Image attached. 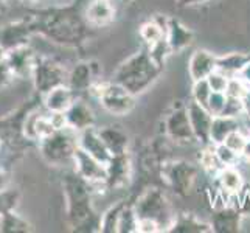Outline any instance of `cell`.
Listing matches in <instances>:
<instances>
[{"label":"cell","instance_id":"obj_1","mask_svg":"<svg viewBox=\"0 0 250 233\" xmlns=\"http://www.w3.org/2000/svg\"><path fill=\"white\" fill-rule=\"evenodd\" d=\"M83 0L72 5L47 8L31 13L34 34L48 39L53 44L68 48H80L90 38V25L81 11Z\"/></svg>","mask_w":250,"mask_h":233},{"label":"cell","instance_id":"obj_2","mask_svg":"<svg viewBox=\"0 0 250 233\" xmlns=\"http://www.w3.org/2000/svg\"><path fill=\"white\" fill-rule=\"evenodd\" d=\"M67 226L72 232H100L101 214L95 212L92 196L95 188L76 172L62 179Z\"/></svg>","mask_w":250,"mask_h":233},{"label":"cell","instance_id":"obj_3","mask_svg":"<svg viewBox=\"0 0 250 233\" xmlns=\"http://www.w3.org/2000/svg\"><path fill=\"white\" fill-rule=\"evenodd\" d=\"M162 72L163 67L154 61L148 47H145L118 65L114 81L137 97L148 90L159 80Z\"/></svg>","mask_w":250,"mask_h":233},{"label":"cell","instance_id":"obj_4","mask_svg":"<svg viewBox=\"0 0 250 233\" xmlns=\"http://www.w3.org/2000/svg\"><path fill=\"white\" fill-rule=\"evenodd\" d=\"M76 149H78V132L68 126L58 129L56 132L39 142L41 157L51 167L73 165Z\"/></svg>","mask_w":250,"mask_h":233},{"label":"cell","instance_id":"obj_5","mask_svg":"<svg viewBox=\"0 0 250 233\" xmlns=\"http://www.w3.org/2000/svg\"><path fill=\"white\" fill-rule=\"evenodd\" d=\"M134 209L139 219L148 218L159 222L162 232H168L176 218L167 194L159 188L145 190L139 196V199L134 202Z\"/></svg>","mask_w":250,"mask_h":233},{"label":"cell","instance_id":"obj_6","mask_svg":"<svg viewBox=\"0 0 250 233\" xmlns=\"http://www.w3.org/2000/svg\"><path fill=\"white\" fill-rule=\"evenodd\" d=\"M90 93L110 115L123 117L135 107V95L126 90L123 85H120L114 80L95 83Z\"/></svg>","mask_w":250,"mask_h":233},{"label":"cell","instance_id":"obj_7","mask_svg":"<svg viewBox=\"0 0 250 233\" xmlns=\"http://www.w3.org/2000/svg\"><path fill=\"white\" fill-rule=\"evenodd\" d=\"M67 80L68 70L61 63L56 61L55 58L38 55L31 73L33 87L38 95L42 97V95H45L51 89L58 87V85L67 84Z\"/></svg>","mask_w":250,"mask_h":233},{"label":"cell","instance_id":"obj_8","mask_svg":"<svg viewBox=\"0 0 250 233\" xmlns=\"http://www.w3.org/2000/svg\"><path fill=\"white\" fill-rule=\"evenodd\" d=\"M162 176L167 185L177 196H188L193 190L197 176V167L187 160H172L167 162L162 167Z\"/></svg>","mask_w":250,"mask_h":233},{"label":"cell","instance_id":"obj_9","mask_svg":"<svg viewBox=\"0 0 250 233\" xmlns=\"http://www.w3.org/2000/svg\"><path fill=\"white\" fill-rule=\"evenodd\" d=\"M163 127H165L167 137L172 142L185 145L196 142L191 123H189L188 109L184 105L172 107V110L167 115L165 122H163Z\"/></svg>","mask_w":250,"mask_h":233},{"label":"cell","instance_id":"obj_10","mask_svg":"<svg viewBox=\"0 0 250 233\" xmlns=\"http://www.w3.org/2000/svg\"><path fill=\"white\" fill-rule=\"evenodd\" d=\"M33 36H36V34H34L33 22L28 14L23 16L19 21L8 22L0 28V45L6 51H10L17 47L28 45V42Z\"/></svg>","mask_w":250,"mask_h":233},{"label":"cell","instance_id":"obj_11","mask_svg":"<svg viewBox=\"0 0 250 233\" xmlns=\"http://www.w3.org/2000/svg\"><path fill=\"white\" fill-rule=\"evenodd\" d=\"M73 167H75L76 174H80L83 179L87 180L89 184H92L93 188H98V187L106 188V177H107L106 165L95 157H92L90 154L81 149L80 146L75 152Z\"/></svg>","mask_w":250,"mask_h":233},{"label":"cell","instance_id":"obj_12","mask_svg":"<svg viewBox=\"0 0 250 233\" xmlns=\"http://www.w3.org/2000/svg\"><path fill=\"white\" fill-rule=\"evenodd\" d=\"M101 67L97 61H81L68 72L67 85L76 95L90 92L95 83L100 81Z\"/></svg>","mask_w":250,"mask_h":233},{"label":"cell","instance_id":"obj_13","mask_svg":"<svg viewBox=\"0 0 250 233\" xmlns=\"http://www.w3.org/2000/svg\"><path fill=\"white\" fill-rule=\"evenodd\" d=\"M107 177H106V190H122L129 182L132 176V162L129 152L112 155L106 165Z\"/></svg>","mask_w":250,"mask_h":233},{"label":"cell","instance_id":"obj_14","mask_svg":"<svg viewBox=\"0 0 250 233\" xmlns=\"http://www.w3.org/2000/svg\"><path fill=\"white\" fill-rule=\"evenodd\" d=\"M187 109H188L189 123H191L196 142H199L204 146L211 145L210 143V129H211V123H213V115L210 114V110L196 101H191L189 105H187Z\"/></svg>","mask_w":250,"mask_h":233},{"label":"cell","instance_id":"obj_15","mask_svg":"<svg viewBox=\"0 0 250 233\" xmlns=\"http://www.w3.org/2000/svg\"><path fill=\"white\" fill-rule=\"evenodd\" d=\"M243 210L233 205H222L214 209L211 214V230L216 233H236L241 230Z\"/></svg>","mask_w":250,"mask_h":233},{"label":"cell","instance_id":"obj_16","mask_svg":"<svg viewBox=\"0 0 250 233\" xmlns=\"http://www.w3.org/2000/svg\"><path fill=\"white\" fill-rule=\"evenodd\" d=\"M36 58H38V53L30 47V44L6 51V56H5L8 64H10V67L13 68V72L16 73L17 80L31 78Z\"/></svg>","mask_w":250,"mask_h":233},{"label":"cell","instance_id":"obj_17","mask_svg":"<svg viewBox=\"0 0 250 233\" xmlns=\"http://www.w3.org/2000/svg\"><path fill=\"white\" fill-rule=\"evenodd\" d=\"M78 146L104 165H107V162L112 157L110 151L107 149V146L103 142L98 129H95V126L78 132Z\"/></svg>","mask_w":250,"mask_h":233},{"label":"cell","instance_id":"obj_18","mask_svg":"<svg viewBox=\"0 0 250 233\" xmlns=\"http://www.w3.org/2000/svg\"><path fill=\"white\" fill-rule=\"evenodd\" d=\"M216 70V55L208 50H194L188 59V73L193 81L207 80Z\"/></svg>","mask_w":250,"mask_h":233},{"label":"cell","instance_id":"obj_19","mask_svg":"<svg viewBox=\"0 0 250 233\" xmlns=\"http://www.w3.org/2000/svg\"><path fill=\"white\" fill-rule=\"evenodd\" d=\"M167 42L172 53H180L194 41V33L176 17H169L167 23Z\"/></svg>","mask_w":250,"mask_h":233},{"label":"cell","instance_id":"obj_20","mask_svg":"<svg viewBox=\"0 0 250 233\" xmlns=\"http://www.w3.org/2000/svg\"><path fill=\"white\" fill-rule=\"evenodd\" d=\"M76 100V93L67 84L58 85L42 95V106L53 114H65Z\"/></svg>","mask_w":250,"mask_h":233},{"label":"cell","instance_id":"obj_21","mask_svg":"<svg viewBox=\"0 0 250 233\" xmlns=\"http://www.w3.org/2000/svg\"><path fill=\"white\" fill-rule=\"evenodd\" d=\"M84 16L92 28H101L114 21L115 6L112 0H90L84 10Z\"/></svg>","mask_w":250,"mask_h":233},{"label":"cell","instance_id":"obj_22","mask_svg":"<svg viewBox=\"0 0 250 233\" xmlns=\"http://www.w3.org/2000/svg\"><path fill=\"white\" fill-rule=\"evenodd\" d=\"M65 123L73 131L81 132L84 129L95 126V114L85 101L76 98L73 105L65 112Z\"/></svg>","mask_w":250,"mask_h":233},{"label":"cell","instance_id":"obj_23","mask_svg":"<svg viewBox=\"0 0 250 233\" xmlns=\"http://www.w3.org/2000/svg\"><path fill=\"white\" fill-rule=\"evenodd\" d=\"M98 132L101 135L103 142L107 146V149L110 151L112 155H118V154H125L129 149V135L126 131H123L122 127L118 126H103L98 129Z\"/></svg>","mask_w":250,"mask_h":233},{"label":"cell","instance_id":"obj_24","mask_svg":"<svg viewBox=\"0 0 250 233\" xmlns=\"http://www.w3.org/2000/svg\"><path fill=\"white\" fill-rule=\"evenodd\" d=\"M171 233H210L211 230V224L201 221L199 218H196L194 214H177L174 218V222L169 227Z\"/></svg>","mask_w":250,"mask_h":233},{"label":"cell","instance_id":"obj_25","mask_svg":"<svg viewBox=\"0 0 250 233\" xmlns=\"http://www.w3.org/2000/svg\"><path fill=\"white\" fill-rule=\"evenodd\" d=\"M239 126H241L239 118L224 117V115L213 117V123H211V129H210V143L211 145L224 143L231 132L238 131Z\"/></svg>","mask_w":250,"mask_h":233},{"label":"cell","instance_id":"obj_26","mask_svg":"<svg viewBox=\"0 0 250 233\" xmlns=\"http://www.w3.org/2000/svg\"><path fill=\"white\" fill-rule=\"evenodd\" d=\"M250 61V53H227L216 56V70L226 73L229 78L238 76Z\"/></svg>","mask_w":250,"mask_h":233},{"label":"cell","instance_id":"obj_27","mask_svg":"<svg viewBox=\"0 0 250 233\" xmlns=\"http://www.w3.org/2000/svg\"><path fill=\"white\" fill-rule=\"evenodd\" d=\"M218 184L222 193L227 196H236L244 187V179L236 167H224L216 176Z\"/></svg>","mask_w":250,"mask_h":233},{"label":"cell","instance_id":"obj_28","mask_svg":"<svg viewBox=\"0 0 250 233\" xmlns=\"http://www.w3.org/2000/svg\"><path fill=\"white\" fill-rule=\"evenodd\" d=\"M33 230L31 224L16 210L0 214V233H31Z\"/></svg>","mask_w":250,"mask_h":233},{"label":"cell","instance_id":"obj_29","mask_svg":"<svg viewBox=\"0 0 250 233\" xmlns=\"http://www.w3.org/2000/svg\"><path fill=\"white\" fill-rule=\"evenodd\" d=\"M126 205V201H120L118 204L109 207L100 218V232L103 233H118V222L122 212Z\"/></svg>","mask_w":250,"mask_h":233},{"label":"cell","instance_id":"obj_30","mask_svg":"<svg viewBox=\"0 0 250 233\" xmlns=\"http://www.w3.org/2000/svg\"><path fill=\"white\" fill-rule=\"evenodd\" d=\"M168 23V22H167ZM167 23H159L156 19L145 22L140 27V38L143 39L146 47L154 45L156 42L162 41L167 36Z\"/></svg>","mask_w":250,"mask_h":233},{"label":"cell","instance_id":"obj_31","mask_svg":"<svg viewBox=\"0 0 250 233\" xmlns=\"http://www.w3.org/2000/svg\"><path fill=\"white\" fill-rule=\"evenodd\" d=\"M137 229H139V216L135 213L134 204L126 202L122 216H120L118 233H137Z\"/></svg>","mask_w":250,"mask_h":233},{"label":"cell","instance_id":"obj_32","mask_svg":"<svg viewBox=\"0 0 250 233\" xmlns=\"http://www.w3.org/2000/svg\"><path fill=\"white\" fill-rule=\"evenodd\" d=\"M199 162H201V167L207 171V172H210V174H213L214 177H216L219 174V171L224 168L218 157H216V154H214V149H213V145H207L205 146V149L201 152L199 155Z\"/></svg>","mask_w":250,"mask_h":233},{"label":"cell","instance_id":"obj_33","mask_svg":"<svg viewBox=\"0 0 250 233\" xmlns=\"http://www.w3.org/2000/svg\"><path fill=\"white\" fill-rule=\"evenodd\" d=\"M213 149H214V154H216V157L222 167H236L238 165L241 154L233 151L226 143L213 145Z\"/></svg>","mask_w":250,"mask_h":233},{"label":"cell","instance_id":"obj_34","mask_svg":"<svg viewBox=\"0 0 250 233\" xmlns=\"http://www.w3.org/2000/svg\"><path fill=\"white\" fill-rule=\"evenodd\" d=\"M21 193L16 188H6L3 191H0V214H3L10 210H16L19 205Z\"/></svg>","mask_w":250,"mask_h":233},{"label":"cell","instance_id":"obj_35","mask_svg":"<svg viewBox=\"0 0 250 233\" xmlns=\"http://www.w3.org/2000/svg\"><path fill=\"white\" fill-rule=\"evenodd\" d=\"M211 87L207 80H199V81H193V89H191V97L193 101L199 103L204 107H207V103L211 95Z\"/></svg>","mask_w":250,"mask_h":233},{"label":"cell","instance_id":"obj_36","mask_svg":"<svg viewBox=\"0 0 250 233\" xmlns=\"http://www.w3.org/2000/svg\"><path fill=\"white\" fill-rule=\"evenodd\" d=\"M221 115H224V117H233V118H239L241 115H244L243 98L229 97V95H227L226 106H224V110H222Z\"/></svg>","mask_w":250,"mask_h":233},{"label":"cell","instance_id":"obj_37","mask_svg":"<svg viewBox=\"0 0 250 233\" xmlns=\"http://www.w3.org/2000/svg\"><path fill=\"white\" fill-rule=\"evenodd\" d=\"M226 101H227L226 92H211L208 103H207V109L210 110V114L213 117L221 115L224 110V106H226Z\"/></svg>","mask_w":250,"mask_h":233},{"label":"cell","instance_id":"obj_38","mask_svg":"<svg viewBox=\"0 0 250 233\" xmlns=\"http://www.w3.org/2000/svg\"><path fill=\"white\" fill-rule=\"evenodd\" d=\"M250 85L241 80L239 76H231L229 80V85H227V90H226V95L229 97H236V98H243L244 93L247 92V89Z\"/></svg>","mask_w":250,"mask_h":233},{"label":"cell","instance_id":"obj_39","mask_svg":"<svg viewBox=\"0 0 250 233\" xmlns=\"http://www.w3.org/2000/svg\"><path fill=\"white\" fill-rule=\"evenodd\" d=\"M16 80H17V76L13 72L10 64H8V61L6 59H2V61H0V90L8 89L10 85H13Z\"/></svg>","mask_w":250,"mask_h":233},{"label":"cell","instance_id":"obj_40","mask_svg":"<svg viewBox=\"0 0 250 233\" xmlns=\"http://www.w3.org/2000/svg\"><path fill=\"white\" fill-rule=\"evenodd\" d=\"M229 80L230 78L219 70H214L208 78H207V81H208L213 92H226L227 85H229Z\"/></svg>","mask_w":250,"mask_h":233},{"label":"cell","instance_id":"obj_41","mask_svg":"<svg viewBox=\"0 0 250 233\" xmlns=\"http://www.w3.org/2000/svg\"><path fill=\"white\" fill-rule=\"evenodd\" d=\"M246 140H247V135H244L243 131H241V129H238V131L231 132L224 143H226L227 146H230V148L233 149V151H236V152L241 154V151H243V148H244Z\"/></svg>","mask_w":250,"mask_h":233},{"label":"cell","instance_id":"obj_42","mask_svg":"<svg viewBox=\"0 0 250 233\" xmlns=\"http://www.w3.org/2000/svg\"><path fill=\"white\" fill-rule=\"evenodd\" d=\"M159 232H162V227L159 226V222L148 219V218L139 219V229H137V233H159Z\"/></svg>","mask_w":250,"mask_h":233},{"label":"cell","instance_id":"obj_43","mask_svg":"<svg viewBox=\"0 0 250 233\" xmlns=\"http://www.w3.org/2000/svg\"><path fill=\"white\" fill-rule=\"evenodd\" d=\"M11 187V176L10 172H6L5 169L0 168V191Z\"/></svg>","mask_w":250,"mask_h":233},{"label":"cell","instance_id":"obj_44","mask_svg":"<svg viewBox=\"0 0 250 233\" xmlns=\"http://www.w3.org/2000/svg\"><path fill=\"white\" fill-rule=\"evenodd\" d=\"M243 106H244V117H250V87L243 97Z\"/></svg>","mask_w":250,"mask_h":233},{"label":"cell","instance_id":"obj_45","mask_svg":"<svg viewBox=\"0 0 250 233\" xmlns=\"http://www.w3.org/2000/svg\"><path fill=\"white\" fill-rule=\"evenodd\" d=\"M241 157H243L244 160H247V162H250V135H247L244 148H243V151H241Z\"/></svg>","mask_w":250,"mask_h":233},{"label":"cell","instance_id":"obj_46","mask_svg":"<svg viewBox=\"0 0 250 233\" xmlns=\"http://www.w3.org/2000/svg\"><path fill=\"white\" fill-rule=\"evenodd\" d=\"M239 78H241V80H243V81H246L249 85H250V61L247 63V65L243 68V72H241L239 75H238Z\"/></svg>","mask_w":250,"mask_h":233},{"label":"cell","instance_id":"obj_47","mask_svg":"<svg viewBox=\"0 0 250 233\" xmlns=\"http://www.w3.org/2000/svg\"><path fill=\"white\" fill-rule=\"evenodd\" d=\"M179 5H184V6H194V5H201L208 2V0H176Z\"/></svg>","mask_w":250,"mask_h":233},{"label":"cell","instance_id":"obj_48","mask_svg":"<svg viewBox=\"0 0 250 233\" xmlns=\"http://www.w3.org/2000/svg\"><path fill=\"white\" fill-rule=\"evenodd\" d=\"M244 127H246L247 134L250 135V117H246V120H244Z\"/></svg>","mask_w":250,"mask_h":233},{"label":"cell","instance_id":"obj_49","mask_svg":"<svg viewBox=\"0 0 250 233\" xmlns=\"http://www.w3.org/2000/svg\"><path fill=\"white\" fill-rule=\"evenodd\" d=\"M5 56H6V50L0 45V61H2V59H5Z\"/></svg>","mask_w":250,"mask_h":233},{"label":"cell","instance_id":"obj_50","mask_svg":"<svg viewBox=\"0 0 250 233\" xmlns=\"http://www.w3.org/2000/svg\"><path fill=\"white\" fill-rule=\"evenodd\" d=\"M2 146H3V140H2V137H0V151H2Z\"/></svg>","mask_w":250,"mask_h":233},{"label":"cell","instance_id":"obj_51","mask_svg":"<svg viewBox=\"0 0 250 233\" xmlns=\"http://www.w3.org/2000/svg\"><path fill=\"white\" fill-rule=\"evenodd\" d=\"M6 3V0H0V6H3Z\"/></svg>","mask_w":250,"mask_h":233},{"label":"cell","instance_id":"obj_52","mask_svg":"<svg viewBox=\"0 0 250 233\" xmlns=\"http://www.w3.org/2000/svg\"><path fill=\"white\" fill-rule=\"evenodd\" d=\"M22 2H33V0H22Z\"/></svg>","mask_w":250,"mask_h":233},{"label":"cell","instance_id":"obj_53","mask_svg":"<svg viewBox=\"0 0 250 233\" xmlns=\"http://www.w3.org/2000/svg\"><path fill=\"white\" fill-rule=\"evenodd\" d=\"M0 16H2V6H0Z\"/></svg>","mask_w":250,"mask_h":233}]
</instances>
